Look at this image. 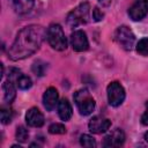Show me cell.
I'll return each instance as SVG.
<instances>
[{
    "label": "cell",
    "mask_w": 148,
    "mask_h": 148,
    "mask_svg": "<svg viewBox=\"0 0 148 148\" xmlns=\"http://www.w3.org/2000/svg\"><path fill=\"white\" fill-rule=\"evenodd\" d=\"M46 36V30L38 24H30L18 31L14 43L8 50L12 60H22L37 52Z\"/></svg>",
    "instance_id": "obj_1"
},
{
    "label": "cell",
    "mask_w": 148,
    "mask_h": 148,
    "mask_svg": "<svg viewBox=\"0 0 148 148\" xmlns=\"http://www.w3.org/2000/svg\"><path fill=\"white\" fill-rule=\"evenodd\" d=\"M46 38L52 49L64 51L67 49V38L60 24L52 23L46 30Z\"/></svg>",
    "instance_id": "obj_2"
},
{
    "label": "cell",
    "mask_w": 148,
    "mask_h": 148,
    "mask_svg": "<svg viewBox=\"0 0 148 148\" xmlns=\"http://www.w3.org/2000/svg\"><path fill=\"white\" fill-rule=\"evenodd\" d=\"M73 98H74V102L77 106V110H79L80 114H82V116L90 114L94 111L95 106H96L95 99L91 97L90 92L86 88L80 89L76 92H74Z\"/></svg>",
    "instance_id": "obj_3"
},
{
    "label": "cell",
    "mask_w": 148,
    "mask_h": 148,
    "mask_svg": "<svg viewBox=\"0 0 148 148\" xmlns=\"http://www.w3.org/2000/svg\"><path fill=\"white\" fill-rule=\"evenodd\" d=\"M90 5L88 2H81L67 15V24L71 28H76L81 24H86L89 20Z\"/></svg>",
    "instance_id": "obj_4"
},
{
    "label": "cell",
    "mask_w": 148,
    "mask_h": 148,
    "mask_svg": "<svg viewBox=\"0 0 148 148\" xmlns=\"http://www.w3.org/2000/svg\"><path fill=\"white\" fill-rule=\"evenodd\" d=\"M113 38L116 43L124 50L131 51L135 43V36L127 25H120L116 29Z\"/></svg>",
    "instance_id": "obj_5"
},
{
    "label": "cell",
    "mask_w": 148,
    "mask_h": 148,
    "mask_svg": "<svg viewBox=\"0 0 148 148\" xmlns=\"http://www.w3.org/2000/svg\"><path fill=\"white\" fill-rule=\"evenodd\" d=\"M106 92L109 103L112 106H119L125 99V89L118 81L111 82L106 88Z\"/></svg>",
    "instance_id": "obj_6"
},
{
    "label": "cell",
    "mask_w": 148,
    "mask_h": 148,
    "mask_svg": "<svg viewBox=\"0 0 148 148\" xmlns=\"http://www.w3.org/2000/svg\"><path fill=\"white\" fill-rule=\"evenodd\" d=\"M8 80L12 81L16 87H18L22 90H27L32 86V81L28 75H24L20 69L17 68H10L8 74Z\"/></svg>",
    "instance_id": "obj_7"
},
{
    "label": "cell",
    "mask_w": 148,
    "mask_h": 148,
    "mask_svg": "<svg viewBox=\"0 0 148 148\" xmlns=\"http://www.w3.org/2000/svg\"><path fill=\"white\" fill-rule=\"evenodd\" d=\"M148 14V0H135L128 9V15L133 21H140Z\"/></svg>",
    "instance_id": "obj_8"
},
{
    "label": "cell",
    "mask_w": 148,
    "mask_h": 148,
    "mask_svg": "<svg viewBox=\"0 0 148 148\" xmlns=\"http://www.w3.org/2000/svg\"><path fill=\"white\" fill-rule=\"evenodd\" d=\"M71 44L74 51L76 52H83L88 50L89 42L87 38V35L83 30H75L71 35Z\"/></svg>",
    "instance_id": "obj_9"
},
{
    "label": "cell",
    "mask_w": 148,
    "mask_h": 148,
    "mask_svg": "<svg viewBox=\"0 0 148 148\" xmlns=\"http://www.w3.org/2000/svg\"><path fill=\"white\" fill-rule=\"evenodd\" d=\"M111 126V120L108 118H104L102 116H95L90 119L88 127L91 133L95 134H102L105 133Z\"/></svg>",
    "instance_id": "obj_10"
},
{
    "label": "cell",
    "mask_w": 148,
    "mask_h": 148,
    "mask_svg": "<svg viewBox=\"0 0 148 148\" xmlns=\"http://www.w3.org/2000/svg\"><path fill=\"white\" fill-rule=\"evenodd\" d=\"M125 142V133L121 128H114L113 131H111L103 141V146L104 147H120L123 146Z\"/></svg>",
    "instance_id": "obj_11"
},
{
    "label": "cell",
    "mask_w": 148,
    "mask_h": 148,
    "mask_svg": "<svg viewBox=\"0 0 148 148\" xmlns=\"http://www.w3.org/2000/svg\"><path fill=\"white\" fill-rule=\"evenodd\" d=\"M58 99H59V95H58V91L56 88L50 87L45 90V92L43 95V104L47 111H53L56 109V106L59 103Z\"/></svg>",
    "instance_id": "obj_12"
},
{
    "label": "cell",
    "mask_w": 148,
    "mask_h": 148,
    "mask_svg": "<svg viewBox=\"0 0 148 148\" xmlns=\"http://www.w3.org/2000/svg\"><path fill=\"white\" fill-rule=\"evenodd\" d=\"M25 121L31 127H42L44 125V116L37 108H31L25 113Z\"/></svg>",
    "instance_id": "obj_13"
},
{
    "label": "cell",
    "mask_w": 148,
    "mask_h": 148,
    "mask_svg": "<svg viewBox=\"0 0 148 148\" xmlns=\"http://www.w3.org/2000/svg\"><path fill=\"white\" fill-rule=\"evenodd\" d=\"M36 0H9L13 9L17 14H27L29 13L34 6Z\"/></svg>",
    "instance_id": "obj_14"
},
{
    "label": "cell",
    "mask_w": 148,
    "mask_h": 148,
    "mask_svg": "<svg viewBox=\"0 0 148 148\" xmlns=\"http://www.w3.org/2000/svg\"><path fill=\"white\" fill-rule=\"evenodd\" d=\"M58 114L60 117L61 120H69L72 114H73V110H72V105L68 102V99L62 98L59 103H58Z\"/></svg>",
    "instance_id": "obj_15"
},
{
    "label": "cell",
    "mask_w": 148,
    "mask_h": 148,
    "mask_svg": "<svg viewBox=\"0 0 148 148\" xmlns=\"http://www.w3.org/2000/svg\"><path fill=\"white\" fill-rule=\"evenodd\" d=\"M2 89H3V97L5 101L7 103H12L16 96V89H15V84L12 81H6L2 84Z\"/></svg>",
    "instance_id": "obj_16"
},
{
    "label": "cell",
    "mask_w": 148,
    "mask_h": 148,
    "mask_svg": "<svg viewBox=\"0 0 148 148\" xmlns=\"http://www.w3.org/2000/svg\"><path fill=\"white\" fill-rule=\"evenodd\" d=\"M32 72L35 75L37 76H43L47 69V64L42 61V60H36L34 64H32V67H31Z\"/></svg>",
    "instance_id": "obj_17"
},
{
    "label": "cell",
    "mask_w": 148,
    "mask_h": 148,
    "mask_svg": "<svg viewBox=\"0 0 148 148\" xmlns=\"http://www.w3.org/2000/svg\"><path fill=\"white\" fill-rule=\"evenodd\" d=\"M15 136H16V140L21 143H24L28 141L29 139V132L28 130L24 127V126H18L16 128V133H15Z\"/></svg>",
    "instance_id": "obj_18"
},
{
    "label": "cell",
    "mask_w": 148,
    "mask_h": 148,
    "mask_svg": "<svg viewBox=\"0 0 148 148\" xmlns=\"http://www.w3.org/2000/svg\"><path fill=\"white\" fill-rule=\"evenodd\" d=\"M136 52L141 56H148V38H141L136 44Z\"/></svg>",
    "instance_id": "obj_19"
},
{
    "label": "cell",
    "mask_w": 148,
    "mask_h": 148,
    "mask_svg": "<svg viewBox=\"0 0 148 148\" xmlns=\"http://www.w3.org/2000/svg\"><path fill=\"white\" fill-rule=\"evenodd\" d=\"M12 118H13V111L8 108H2L0 110V119H1V123L2 124H9L12 121Z\"/></svg>",
    "instance_id": "obj_20"
},
{
    "label": "cell",
    "mask_w": 148,
    "mask_h": 148,
    "mask_svg": "<svg viewBox=\"0 0 148 148\" xmlns=\"http://www.w3.org/2000/svg\"><path fill=\"white\" fill-rule=\"evenodd\" d=\"M80 143L81 146L83 147H87V148H92V147H96V141L92 136L88 135V134H82L80 136Z\"/></svg>",
    "instance_id": "obj_21"
},
{
    "label": "cell",
    "mask_w": 148,
    "mask_h": 148,
    "mask_svg": "<svg viewBox=\"0 0 148 148\" xmlns=\"http://www.w3.org/2000/svg\"><path fill=\"white\" fill-rule=\"evenodd\" d=\"M49 133H51V134H64V133H66V127L62 124L54 123V124L50 125Z\"/></svg>",
    "instance_id": "obj_22"
},
{
    "label": "cell",
    "mask_w": 148,
    "mask_h": 148,
    "mask_svg": "<svg viewBox=\"0 0 148 148\" xmlns=\"http://www.w3.org/2000/svg\"><path fill=\"white\" fill-rule=\"evenodd\" d=\"M103 17H104V13H103L98 7H95L94 10H92V18L98 22V21L103 20Z\"/></svg>",
    "instance_id": "obj_23"
},
{
    "label": "cell",
    "mask_w": 148,
    "mask_h": 148,
    "mask_svg": "<svg viewBox=\"0 0 148 148\" xmlns=\"http://www.w3.org/2000/svg\"><path fill=\"white\" fill-rule=\"evenodd\" d=\"M141 124L145 126H148V101L146 102V111L141 117Z\"/></svg>",
    "instance_id": "obj_24"
},
{
    "label": "cell",
    "mask_w": 148,
    "mask_h": 148,
    "mask_svg": "<svg viewBox=\"0 0 148 148\" xmlns=\"http://www.w3.org/2000/svg\"><path fill=\"white\" fill-rule=\"evenodd\" d=\"M111 1H112V0H98V2H99L102 6H104V7L109 6V5L111 3Z\"/></svg>",
    "instance_id": "obj_25"
},
{
    "label": "cell",
    "mask_w": 148,
    "mask_h": 148,
    "mask_svg": "<svg viewBox=\"0 0 148 148\" xmlns=\"http://www.w3.org/2000/svg\"><path fill=\"white\" fill-rule=\"evenodd\" d=\"M145 140H146V141L148 142V131H147V132L145 133Z\"/></svg>",
    "instance_id": "obj_26"
}]
</instances>
